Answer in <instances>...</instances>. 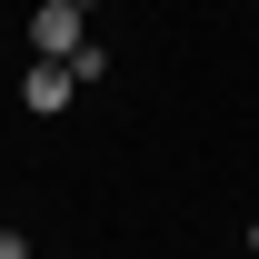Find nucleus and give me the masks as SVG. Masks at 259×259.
Segmentation results:
<instances>
[{
	"mask_svg": "<svg viewBox=\"0 0 259 259\" xmlns=\"http://www.w3.org/2000/svg\"><path fill=\"white\" fill-rule=\"evenodd\" d=\"M80 40H90V30H80V0H40V10H30V50H40V60H70Z\"/></svg>",
	"mask_w": 259,
	"mask_h": 259,
	"instance_id": "obj_1",
	"label": "nucleus"
},
{
	"mask_svg": "<svg viewBox=\"0 0 259 259\" xmlns=\"http://www.w3.org/2000/svg\"><path fill=\"white\" fill-rule=\"evenodd\" d=\"M70 90H80V80H70V60H30V80H20V100H30L40 120H50V110H70Z\"/></svg>",
	"mask_w": 259,
	"mask_h": 259,
	"instance_id": "obj_2",
	"label": "nucleus"
},
{
	"mask_svg": "<svg viewBox=\"0 0 259 259\" xmlns=\"http://www.w3.org/2000/svg\"><path fill=\"white\" fill-rule=\"evenodd\" d=\"M249 249H259V220H249Z\"/></svg>",
	"mask_w": 259,
	"mask_h": 259,
	"instance_id": "obj_3",
	"label": "nucleus"
},
{
	"mask_svg": "<svg viewBox=\"0 0 259 259\" xmlns=\"http://www.w3.org/2000/svg\"><path fill=\"white\" fill-rule=\"evenodd\" d=\"M80 10H90V0H80Z\"/></svg>",
	"mask_w": 259,
	"mask_h": 259,
	"instance_id": "obj_4",
	"label": "nucleus"
},
{
	"mask_svg": "<svg viewBox=\"0 0 259 259\" xmlns=\"http://www.w3.org/2000/svg\"><path fill=\"white\" fill-rule=\"evenodd\" d=\"M0 229H10V220H0Z\"/></svg>",
	"mask_w": 259,
	"mask_h": 259,
	"instance_id": "obj_5",
	"label": "nucleus"
}]
</instances>
